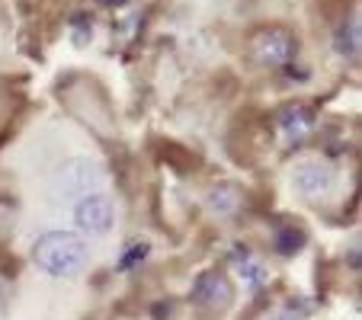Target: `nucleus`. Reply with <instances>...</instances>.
I'll list each match as a JSON object with an SVG mask.
<instances>
[{"instance_id":"obj_1","label":"nucleus","mask_w":362,"mask_h":320,"mask_svg":"<svg viewBox=\"0 0 362 320\" xmlns=\"http://www.w3.org/2000/svg\"><path fill=\"white\" fill-rule=\"evenodd\" d=\"M35 263H39L42 273L55 275V279H68V275H77L87 266L90 250L77 234L71 231H48L35 240L33 250Z\"/></svg>"},{"instance_id":"obj_2","label":"nucleus","mask_w":362,"mask_h":320,"mask_svg":"<svg viewBox=\"0 0 362 320\" xmlns=\"http://www.w3.org/2000/svg\"><path fill=\"white\" fill-rule=\"evenodd\" d=\"M250 55L257 64L263 68H279V64H288L295 55V39L288 29L282 26H267L260 32H253L250 39Z\"/></svg>"},{"instance_id":"obj_3","label":"nucleus","mask_w":362,"mask_h":320,"mask_svg":"<svg viewBox=\"0 0 362 320\" xmlns=\"http://www.w3.org/2000/svg\"><path fill=\"white\" fill-rule=\"evenodd\" d=\"M100 183V167L93 164V160H83V157H77V160H71V164H64L62 170H58L55 183H52V192H55V198H77L83 196V192H90L93 186Z\"/></svg>"},{"instance_id":"obj_4","label":"nucleus","mask_w":362,"mask_h":320,"mask_svg":"<svg viewBox=\"0 0 362 320\" xmlns=\"http://www.w3.org/2000/svg\"><path fill=\"white\" fill-rule=\"evenodd\" d=\"M74 221L87 234H106L112 227V221H116V211H112V202L106 196L90 192L74 205Z\"/></svg>"},{"instance_id":"obj_5","label":"nucleus","mask_w":362,"mask_h":320,"mask_svg":"<svg viewBox=\"0 0 362 320\" xmlns=\"http://www.w3.org/2000/svg\"><path fill=\"white\" fill-rule=\"evenodd\" d=\"M292 183L301 196L317 198V196L334 189V170H330L327 164H321V160H305V164L295 167Z\"/></svg>"},{"instance_id":"obj_6","label":"nucleus","mask_w":362,"mask_h":320,"mask_svg":"<svg viewBox=\"0 0 362 320\" xmlns=\"http://www.w3.org/2000/svg\"><path fill=\"white\" fill-rule=\"evenodd\" d=\"M192 298H196V304L212 307V311L228 307L231 304V282H228V275L218 273V269L202 273L196 279V285H192Z\"/></svg>"},{"instance_id":"obj_7","label":"nucleus","mask_w":362,"mask_h":320,"mask_svg":"<svg viewBox=\"0 0 362 320\" xmlns=\"http://www.w3.org/2000/svg\"><path fill=\"white\" fill-rule=\"evenodd\" d=\"M276 125H279V135L286 138L288 144H295V141H301L308 131L315 129V109L305 106V102H288L286 109H279Z\"/></svg>"},{"instance_id":"obj_8","label":"nucleus","mask_w":362,"mask_h":320,"mask_svg":"<svg viewBox=\"0 0 362 320\" xmlns=\"http://www.w3.org/2000/svg\"><path fill=\"white\" fill-rule=\"evenodd\" d=\"M337 52L346 58H353L359 52V16H353L349 23H343L337 32Z\"/></svg>"},{"instance_id":"obj_9","label":"nucleus","mask_w":362,"mask_h":320,"mask_svg":"<svg viewBox=\"0 0 362 320\" xmlns=\"http://www.w3.org/2000/svg\"><path fill=\"white\" fill-rule=\"evenodd\" d=\"M209 205H212L215 211H231L234 205H238V192H234V186H215V189L209 192Z\"/></svg>"},{"instance_id":"obj_10","label":"nucleus","mask_w":362,"mask_h":320,"mask_svg":"<svg viewBox=\"0 0 362 320\" xmlns=\"http://www.w3.org/2000/svg\"><path fill=\"white\" fill-rule=\"evenodd\" d=\"M301 244H305V234H301V231H292V227H288V231L276 234V250L286 253V256H288V253H298Z\"/></svg>"},{"instance_id":"obj_11","label":"nucleus","mask_w":362,"mask_h":320,"mask_svg":"<svg viewBox=\"0 0 362 320\" xmlns=\"http://www.w3.org/2000/svg\"><path fill=\"white\" fill-rule=\"evenodd\" d=\"M240 279L250 282V285H260V282L267 279V273H263L260 263H244V266H240Z\"/></svg>"},{"instance_id":"obj_12","label":"nucleus","mask_w":362,"mask_h":320,"mask_svg":"<svg viewBox=\"0 0 362 320\" xmlns=\"http://www.w3.org/2000/svg\"><path fill=\"white\" fill-rule=\"evenodd\" d=\"M144 256H148V244H135V247H132V250L122 256V269H132V266H135L138 259H144Z\"/></svg>"},{"instance_id":"obj_13","label":"nucleus","mask_w":362,"mask_h":320,"mask_svg":"<svg viewBox=\"0 0 362 320\" xmlns=\"http://www.w3.org/2000/svg\"><path fill=\"white\" fill-rule=\"evenodd\" d=\"M269 320H301V314L292 311V307H282V311H276Z\"/></svg>"},{"instance_id":"obj_14","label":"nucleus","mask_w":362,"mask_h":320,"mask_svg":"<svg viewBox=\"0 0 362 320\" xmlns=\"http://www.w3.org/2000/svg\"><path fill=\"white\" fill-rule=\"evenodd\" d=\"M110 4H122V0H110Z\"/></svg>"}]
</instances>
